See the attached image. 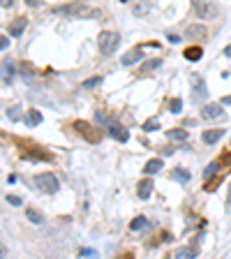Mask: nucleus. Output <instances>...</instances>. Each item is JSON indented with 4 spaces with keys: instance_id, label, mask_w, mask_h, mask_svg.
<instances>
[{
    "instance_id": "f257e3e1",
    "label": "nucleus",
    "mask_w": 231,
    "mask_h": 259,
    "mask_svg": "<svg viewBox=\"0 0 231 259\" xmlns=\"http://www.w3.org/2000/svg\"><path fill=\"white\" fill-rule=\"evenodd\" d=\"M53 12L56 14H72V16H77V19H95V16H99V9L86 5V2H72V5L56 7Z\"/></svg>"
},
{
    "instance_id": "f03ea898",
    "label": "nucleus",
    "mask_w": 231,
    "mask_h": 259,
    "mask_svg": "<svg viewBox=\"0 0 231 259\" xmlns=\"http://www.w3.org/2000/svg\"><path fill=\"white\" fill-rule=\"evenodd\" d=\"M97 47H99V51L104 53V56H111V53L120 47V37H118V33H111V30H104V33H99V37H97Z\"/></svg>"
},
{
    "instance_id": "7ed1b4c3",
    "label": "nucleus",
    "mask_w": 231,
    "mask_h": 259,
    "mask_svg": "<svg viewBox=\"0 0 231 259\" xmlns=\"http://www.w3.org/2000/svg\"><path fill=\"white\" fill-rule=\"evenodd\" d=\"M35 185H37V190H42L44 194H56L58 192V187H60V183H58V178L53 176V173H40V176H35Z\"/></svg>"
},
{
    "instance_id": "20e7f679",
    "label": "nucleus",
    "mask_w": 231,
    "mask_h": 259,
    "mask_svg": "<svg viewBox=\"0 0 231 259\" xmlns=\"http://www.w3.org/2000/svg\"><path fill=\"white\" fill-rule=\"evenodd\" d=\"M190 84H192V97H194V102H201L208 97V88H206L201 74H190Z\"/></svg>"
},
{
    "instance_id": "39448f33",
    "label": "nucleus",
    "mask_w": 231,
    "mask_h": 259,
    "mask_svg": "<svg viewBox=\"0 0 231 259\" xmlns=\"http://www.w3.org/2000/svg\"><path fill=\"white\" fill-rule=\"evenodd\" d=\"M74 130H79V132L83 134V139L92 141V144H97V141L102 139V137L97 134V130H95L90 123H86V120H77V123H74Z\"/></svg>"
},
{
    "instance_id": "423d86ee",
    "label": "nucleus",
    "mask_w": 231,
    "mask_h": 259,
    "mask_svg": "<svg viewBox=\"0 0 231 259\" xmlns=\"http://www.w3.org/2000/svg\"><path fill=\"white\" fill-rule=\"evenodd\" d=\"M201 116H204V120H220L225 118V109H222V104H206Z\"/></svg>"
},
{
    "instance_id": "0eeeda50",
    "label": "nucleus",
    "mask_w": 231,
    "mask_h": 259,
    "mask_svg": "<svg viewBox=\"0 0 231 259\" xmlns=\"http://www.w3.org/2000/svg\"><path fill=\"white\" fill-rule=\"evenodd\" d=\"M194 12H197V16H201V19H211V16L218 14V7L213 5V2H194Z\"/></svg>"
},
{
    "instance_id": "6e6552de",
    "label": "nucleus",
    "mask_w": 231,
    "mask_h": 259,
    "mask_svg": "<svg viewBox=\"0 0 231 259\" xmlns=\"http://www.w3.org/2000/svg\"><path fill=\"white\" fill-rule=\"evenodd\" d=\"M185 35H187L190 40H204L206 35H208V30H206L204 23H192V26L185 28Z\"/></svg>"
},
{
    "instance_id": "1a4fd4ad",
    "label": "nucleus",
    "mask_w": 231,
    "mask_h": 259,
    "mask_svg": "<svg viewBox=\"0 0 231 259\" xmlns=\"http://www.w3.org/2000/svg\"><path fill=\"white\" fill-rule=\"evenodd\" d=\"M109 134H111L116 141H120V144H125V141L130 139V132H127L123 125H118V123H111V125H109Z\"/></svg>"
},
{
    "instance_id": "9d476101",
    "label": "nucleus",
    "mask_w": 231,
    "mask_h": 259,
    "mask_svg": "<svg viewBox=\"0 0 231 259\" xmlns=\"http://www.w3.org/2000/svg\"><path fill=\"white\" fill-rule=\"evenodd\" d=\"M144 58V53H141V49H132V51H127L123 58H120V63L125 67H130V65H137L139 60Z\"/></svg>"
},
{
    "instance_id": "9b49d317",
    "label": "nucleus",
    "mask_w": 231,
    "mask_h": 259,
    "mask_svg": "<svg viewBox=\"0 0 231 259\" xmlns=\"http://www.w3.org/2000/svg\"><path fill=\"white\" fill-rule=\"evenodd\" d=\"M222 134H225V130H206V132L201 134V141L208 144V146H213V144H218V141L222 139Z\"/></svg>"
},
{
    "instance_id": "f8f14e48",
    "label": "nucleus",
    "mask_w": 231,
    "mask_h": 259,
    "mask_svg": "<svg viewBox=\"0 0 231 259\" xmlns=\"http://www.w3.org/2000/svg\"><path fill=\"white\" fill-rule=\"evenodd\" d=\"M151 192H153V180H151V178L141 180V183L137 185V194H139V199H148V197H151Z\"/></svg>"
},
{
    "instance_id": "ddd939ff",
    "label": "nucleus",
    "mask_w": 231,
    "mask_h": 259,
    "mask_svg": "<svg viewBox=\"0 0 231 259\" xmlns=\"http://www.w3.org/2000/svg\"><path fill=\"white\" fill-rule=\"evenodd\" d=\"M199 250L194 246H187V248H180V250H176V255H173V259H197Z\"/></svg>"
},
{
    "instance_id": "4468645a",
    "label": "nucleus",
    "mask_w": 231,
    "mask_h": 259,
    "mask_svg": "<svg viewBox=\"0 0 231 259\" xmlns=\"http://www.w3.org/2000/svg\"><path fill=\"white\" fill-rule=\"evenodd\" d=\"M159 169H162V160H159V158H153V160H148V162H146L144 173H146V176H151V173H157Z\"/></svg>"
},
{
    "instance_id": "2eb2a0df",
    "label": "nucleus",
    "mask_w": 231,
    "mask_h": 259,
    "mask_svg": "<svg viewBox=\"0 0 231 259\" xmlns=\"http://www.w3.org/2000/svg\"><path fill=\"white\" fill-rule=\"evenodd\" d=\"M26 23H28V21L23 19V16H21V19H16L12 26H9V35H12V37H19V35L26 30Z\"/></svg>"
},
{
    "instance_id": "dca6fc26",
    "label": "nucleus",
    "mask_w": 231,
    "mask_h": 259,
    "mask_svg": "<svg viewBox=\"0 0 231 259\" xmlns=\"http://www.w3.org/2000/svg\"><path fill=\"white\" fill-rule=\"evenodd\" d=\"M171 178L173 180H178V183H187V180H190V172H187V169H183V167H176V169H173L171 172Z\"/></svg>"
},
{
    "instance_id": "f3484780",
    "label": "nucleus",
    "mask_w": 231,
    "mask_h": 259,
    "mask_svg": "<svg viewBox=\"0 0 231 259\" xmlns=\"http://www.w3.org/2000/svg\"><path fill=\"white\" fill-rule=\"evenodd\" d=\"M201 56H204V49H201V47H187V49H185V58L192 60V63H197Z\"/></svg>"
},
{
    "instance_id": "a211bd4d",
    "label": "nucleus",
    "mask_w": 231,
    "mask_h": 259,
    "mask_svg": "<svg viewBox=\"0 0 231 259\" xmlns=\"http://www.w3.org/2000/svg\"><path fill=\"white\" fill-rule=\"evenodd\" d=\"M26 123H28L30 127L40 125V123H42V113L37 111V109H30V111H28V116H26Z\"/></svg>"
},
{
    "instance_id": "6ab92c4d",
    "label": "nucleus",
    "mask_w": 231,
    "mask_h": 259,
    "mask_svg": "<svg viewBox=\"0 0 231 259\" xmlns=\"http://www.w3.org/2000/svg\"><path fill=\"white\" fill-rule=\"evenodd\" d=\"M166 137H169V139H173V141H187L190 132H185V130H178V127H176V130H169V132H166Z\"/></svg>"
},
{
    "instance_id": "aec40b11",
    "label": "nucleus",
    "mask_w": 231,
    "mask_h": 259,
    "mask_svg": "<svg viewBox=\"0 0 231 259\" xmlns=\"http://www.w3.org/2000/svg\"><path fill=\"white\" fill-rule=\"evenodd\" d=\"M146 225H148V220H146L144 215H139V218H134L132 222H130V229H132V232H139V229H144Z\"/></svg>"
},
{
    "instance_id": "412c9836",
    "label": "nucleus",
    "mask_w": 231,
    "mask_h": 259,
    "mask_svg": "<svg viewBox=\"0 0 231 259\" xmlns=\"http://www.w3.org/2000/svg\"><path fill=\"white\" fill-rule=\"evenodd\" d=\"M218 169H220V162H211V165L206 167V172H204V180H211L215 173H218Z\"/></svg>"
},
{
    "instance_id": "4be33fe9",
    "label": "nucleus",
    "mask_w": 231,
    "mask_h": 259,
    "mask_svg": "<svg viewBox=\"0 0 231 259\" xmlns=\"http://www.w3.org/2000/svg\"><path fill=\"white\" fill-rule=\"evenodd\" d=\"M26 215H28V220H30V222H35V225H42V222H44V218H42V213H37L35 208H28Z\"/></svg>"
},
{
    "instance_id": "5701e85b",
    "label": "nucleus",
    "mask_w": 231,
    "mask_h": 259,
    "mask_svg": "<svg viewBox=\"0 0 231 259\" xmlns=\"http://www.w3.org/2000/svg\"><path fill=\"white\" fill-rule=\"evenodd\" d=\"M169 109H171V113H180V109H183V100H180V97H173V100L169 102Z\"/></svg>"
},
{
    "instance_id": "b1692460",
    "label": "nucleus",
    "mask_w": 231,
    "mask_h": 259,
    "mask_svg": "<svg viewBox=\"0 0 231 259\" xmlns=\"http://www.w3.org/2000/svg\"><path fill=\"white\" fill-rule=\"evenodd\" d=\"M23 158L26 160H44V162H49L51 155H46V153H23Z\"/></svg>"
},
{
    "instance_id": "393cba45",
    "label": "nucleus",
    "mask_w": 231,
    "mask_h": 259,
    "mask_svg": "<svg viewBox=\"0 0 231 259\" xmlns=\"http://www.w3.org/2000/svg\"><path fill=\"white\" fill-rule=\"evenodd\" d=\"M144 130H146V132H153V130H159V120H157V118H151V120H146Z\"/></svg>"
},
{
    "instance_id": "a878e982",
    "label": "nucleus",
    "mask_w": 231,
    "mask_h": 259,
    "mask_svg": "<svg viewBox=\"0 0 231 259\" xmlns=\"http://www.w3.org/2000/svg\"><path fill=\"white\" fill-rule=\"evenodd\" d=\"M7 116H9V120H19L21 106H9V109H7Z\"/></svg>"
},
{
    "instance_id": "bb28decb",
    "label": "nucleus",
    "mask_w": 231,
    "mask_h": 259,
    "mask_svg": "<svg viewBox=\"0 0 231 259\" xmlns=\"http://www.w3.org/2000/svg\"><path fill=\"white\" fill-rule=\"evenodd\" d=\"M132 9H134V14H146V12H151V5L148 2H141V5H134Z\"/></svg>"
},
{
    "instance_id": "cd10ccee",
    "label": "nucleus",
    "mask_w": 231,
    "mask_h": 259,
    "mask_svg": "<svg viewBox=\"0 0 231 259\" xmlns=\"http://www.w3.org/2000/svg\"><path fill=\"white\" fill-rule=\"evenodd\" d=\"M99 84H102V77H95V79L83 81V86H86V88H95V86H99Z\"/></svg>"
},
{
    "instance_id": "c85d7f7f",
    "label": "nucleus",
    "mask_w": 231,
    "mask_h": 259,
    "mask_svg": "<svg viewBox=\"0 0 231 259\" xmlns=\"http://www.w3.org/2000/svg\"><path fill=\"white\" fill-rule=\"evenodd\" d=\"M7 201L12 204V206H21L23 201H21V197H14V194H7Z\"/></svg>"
},
{
    "instance_id": "c756f323",
    "label": "nucleus",
    "mask_w": 231,
    "mask_h": 259,
    "mask_svg": "<svg viewBox=\"0 0 231 259\" xmlns=\"http://www.w3.org/2000/svg\"><path fill=\"white\" fill-rule=\"evenodd\" d=\"M9 47V40H7V37H2V35H0V51H2V49H7Z\"/></svg>"
},
{
    "instance_id": "7c9ffc66",
    "label": "nucleus",
    "mask_w": 231,
    "mask_h": 259,
    "mask_svg": "<svg viewBox=\"0 0 231 259\" xmlns=\"http://www.w3.org/2000/svg\"><path fill=\"white\" fill-rule=\"evenodd\" d=\"M159 65V60H153V63H146L144 70H153V67H157Z\"/></svg>"
},
{
    "instance_id": "2f4dec72",
    "label": "nucleus",
    "mask_w": 231,
    "mask_h": 259,
    "mask_svg": "<svg viewBox=\"0 0 231 259\" xmlns=\"http://www.w3.org/2000/svg\"><path fill=\"white\" fill-rule=\"evenodd\" d=\"M166 40H169V42H173V44H178V42H180V37H178V35H169Z\"/></svg>"
},
{
    "instance_id": "473e14b6",
    "label": "nucleus",
    "mask_w": 231,
    "mask_h": 259,
    "mask_svg": "<svg viewBox=\"0 0 231 259\" xmlns=\"http://www.w3.org/2000/svg\"><path fill=\"white\" fill-rule=\"evenodd\" d=\"M5 255H7V248L0 243V259H5Z\"/></svg>"
},
{
    "instance_id": "72a5a7b5",
    "label": "nucleus",
    "mask_w": 231,
    "mask_h": 259,
    "mask_svg": "<svg viewBox=\"0 0 231 259\" xmlns=\"http://www.w3.org/2000/svg\"><path fill=\"white\" fill-rule=\"evenodd\" d=\"M225 56H227V58H231V44H229V47L225 49Z\"/></svg>"
},
{
    "instance_id": "f704fd0d",
    "label": "nucleus",
    "mask_w": 231,
    "mask_h": 259,
    "mask_svg": "<svg viewBox=\"0 0 231 259\" xmlns=\"http://www.w3.org/2000/svg\"><path fill=\"white\" fill-rule=\"evenodd\" d=\"M118 259H132V255H120Z\"/></svg>"
}]
</instances>
